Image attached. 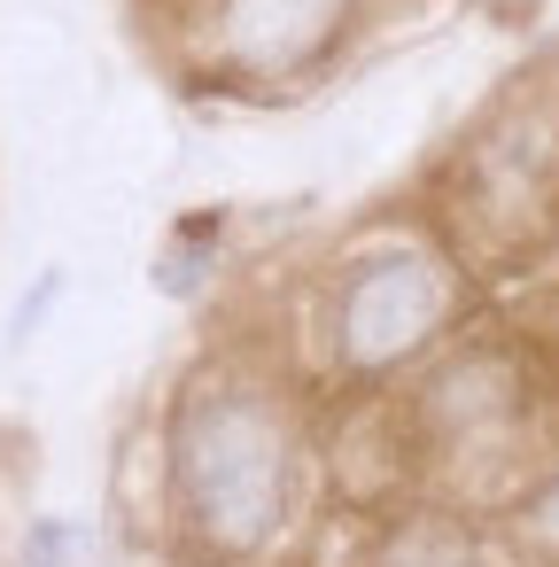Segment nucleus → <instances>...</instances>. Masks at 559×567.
<instances>
[{"instance_id": "obj_1", "label": "nucleus", "mask_w": 559, "mask_h": 567, "mask_svg": "<svg viewBox=\"0 0 559 567\" xmlns=\"http://www.w3.org/2000/svg\"><path fill=\"white\" fill-rule=\"evenodd\" d=\"M164 489L172 528L210 567H257L303 497V443L288 404L265 381L210 373L172 404L164 427Z\"/></svg>"}, {"instance_id": "obj_2", "label": "nucleus", "mask_w": 559, "mask_h": 567, "mask_svg": "<svg viewBox=\"0 0 559 567\" xmlns=\"http://www.w3.org/2000/svg\"><path fill=\"white\" fill-rule=\"evenodd\" d=\"M458 319V272L427 241H373L342 265L327 303V342L350 381H389L420 365Z\"/></svg>"}, {"instance_id": "obj_3", "label": "nucleus", "mask_w": 559, "mask_h": 567, "mask_svg": "<svg viewBox=\"0 0 559 567\" xmlns=\"http://www.w3.org/2000/svg\"><path fill=\"white\" fill-rule=\"evenodd\" d=\"M536 389L528 365L513 350H458L443 358L420 389H412V451H427L435 466H474V458H505L528 435Z\"/></svg>"}, {"instance_id": "obj_4", "label": "nucleus", "mask_w": 559, "mask_h": 567, "mask_svg": "<svg viewBox=\"0 0 559 567\" xmlns=\"http://www.w3.org/2000/svg\"><path fill=\"white\" fill-rule=\"evenodd\" d=\"M559 226V133L551 125H497L482 148H466V195H458V234L482 249L520 257Z\"/></svg>"}, {"instance_id": "obj_5", "label": "nucleus", "mask_w": 559, "mask_h": 567, "mask_svg": "<svg viewBox=\"0 0 559 567\" xmlns=\"http://www.w3.org/2000/svg\"><path fill=\"white\" fill-rule=\"evenodd\" d=\"M350 9L358 0H218L210 40L218 63L241 79H296L342 40Z\"/></svg>"}, {"instance_id": "obj_6", "label": "nucleus", "mask_w": 559, "mask_h": 567, "mask_svg": "<svg viewBox=\"0 0 559 567\" xmlns=\"http://www.w3.org/2000/svg\"><path fill=\"white\" fill-rule=\"evenodd\" d=\"M358 567H513L505 544H489L474 520L443 513V505H420V513H396L373 528V544L358 551Z\"/></svg>"}, {"instance_id": "obj_7", "label": "nucleus", "mask_w": 559, "mask_h": 567, "mask_svg": "<svg viewBox=\"0 0 559 567\" xmlns=\"http://www.w3.org/2000/svg\"><path fill=\"white\" fill-rule=\"evenodd\" d=\"M520 536H528V551H536V559H551V567H559V474H551V482H536V497L520 505Z\"/></svg>"}, {"instance_id": "obj_8", "label": "nucleus", "mask_w": 559, "mask_h": 567, "mask_svg": "<svg viewBox=\"0 0 559 567\" xmlns=\"http://www.w3.org/2000/svg\"><path fill=\"white\" fill-rule=\"evenodd\" d=\"M32 567H63V520H40V536H32Z\"/></svg>"}]
</instances>
